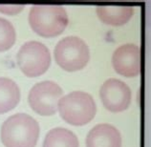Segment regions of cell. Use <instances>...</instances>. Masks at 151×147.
I'll list each match as a JSON object with an SVG mask.
<instances>
[{
	"label": "cell",
	"instance_id": "1",
	"mask_svg": "<svg viewBox=\"0 0 151 147\" xmlns=\"http://www.w3.org/2000/svg\"><path fill=\"white\" fill-rule=\"evenodd\" d=\"M38 137V123L27 114L13 115L1 127V141L6 147H35Z\"/></svg>",
	"mask_w": 151,
	"mask_h": 147
},
{
	"label": "cell",
	"instance_id": "2",
	"mask_svg": "<svg viewBox=\"0 0 151 147\" xmlns=\"http://www.w3.org/2000/svg\"><path fill=\"white\" fill-rule=\"evenodd\" d=\"M29 22L37 34L54 37L65 30L68 25V15L61 6L35 5L30 11Z\"/></svg>",
	"mask_w": 151,
	"mask_h": 147
},
{
	"label": "cell",
	"instance_id": "3",
	"mask_svg": "<svg viewBox=\"0 0 151 147\" xmlns=\"http://www.w3.org/2000/svg\"><path fill=\"white\" fill-rule=\"evenodd\" d=\"M58 110L67 123L74 126H82L94 118L97 106L89 94L75 91L60 98Z\"/></svg>",
	"mask_w": 151,
	"mask_h": 147
},
{
	"label": "cell",
	"instance_id": "4",
	"mask_svg": "<svg viewBox=\"0 0 151 147\" xmlns=\"http://www.w3.org/2000/svg\"><path fill=\"white\" fill-rule=\"evenodd\" d=\"M54 54L58 64L68 72H76L84 68L90 58L88 46L78 37H67L61 39L55 46Z\"/></svg>",
	"mask_w": 151,
	"mask_h": 147
},
{
	"label": "cell",
	"instance_id": "5",
	"mask_svg": "<svg viewBox=\"0 0 151 147\" xmlns=\"http://www.w3.org/2000/svg\"><path fill=\"white\" fill-rule=\"evenodd\" d=\"M17 64L27 77H39L48 70L51 64L50 52L40 42L28 41L18 51Z\"/></svg>",
	"mask_w": 151,
	"mask_h": 147
},
{
	"label": "cell",
	"instance_id": "6",
	"mask_svg": "<svg viewBox=\"0 0 151 147\" xmlns=\"http://www.w3.org/2000/svg\"><path fill=\"white\" fill-rule=\"evenodd\" d=\"M62 95L63 91L57 83L42 81L31 89L28 101L31 108L38 115L53 116L58 111V104Z\"/></svg>",
	"mask_w": 151,
	"mask_h": 147
},
{
	"label": "cell",
	"instance_id": "7",
	"mask_svg": "<svg viewBox=\"0 0 151 147\" xmlns=\"http://www.w3.org/2000/svg\"><path fill=\"white\" fill-rule=\"evenodd\" d=\"M100 96L105 108L114 113L126 110L132 98L128 85L116 78H110L103 83L100 90Z\"/></svg>",
	"mask_w": 151,
	"mask_h": 147
},
{
	"label": "cell",
	"instance_id": "8",
	"mask_svg": "<svg viewBox=\"0 0 151 147\" xmlns=\"http://www.w3.org/2000/svg\"><path fill=\"white\" fill-rule=\"evenodd\" d=\"M112 64L115 71L126 77L141 73V48L135 44H124L114 52Z\"/></svg>",
	"mask_w": 151,
	"mask_h": 147
},
{
	"label": "cell",
	"instance_id": "9",
	"mask_svg": "<svg viewBox=\"0 0 151 147\" xmlns=\"http://www.w3.org/2000/svg\"><path fill=\"white\" fill-rule=\"evenodd\" d=\"M87 147H122V136L119 130L110 124H99L89 132Z\"/></svg>",
	"mask_w": 151,
	"mask_h": 147
},
{
	"label": "cell",
	"instance_id": "10",
	"mask_svg": "<svg viewBox=\"0 0 151 147\" xmlns=\"http://www.w3.org/2000/svg\"><path fill=\"white\" fill-rule=\"evenodd\" d=\"M97 14L105 24L121 26L129 21L134 14V8L130 6H98Z\"/></svg>",
	"mask_w": 151,
	"mask_h": 147
},
{
	"label": "cell",
	"instance_id": "11",
	"mask_svg": "<svg viewBox=\"0 0 151 147\" xmlns=\"http://www.w3.org/2000/svg\"><path fill=\"white\" fill-rule=\"evenodd\" d=\"M20 100V91L14 80L0 77V114L13 110Z\"/></svg>",
	"mask_w": 151,
	"mask_h": 147
},
{
	"label": "cell",
	"instance_id": "12",
	"mask_svg": "<svg viewBox=\"0 0 151 147\" xmlns=\"http://www.w3.org/2000/svg\"><path fill=\"white\" fill-rule=\"evenodd\" d=\"M77 136L65 128H55L47 133L43 147H78Z\"/></svg>",
	"mask_w": 151,
	"mask_h": 147
},
{
	"label": "cell",
	"instance_id": "13",
	"mask_svg": "<svg viewBox=\"0 0 151 147\" xmlns=\"http://www.w3.org/2000/svg\"><path fill=\"white\" fill-rule=\"evenodd\" d=\"M17 34L13 24L5 18L0 17V52L9 50L14 44Z\"/></svg>",
	"mask_w": 151,
	"mask_h": 147
},
{
	"label": "cell",
	"instance_id": "14",
	"mask_svg": "<svg viewBox=\"0 0 151 147\" xmlns=\"http://www.w3.org/2000/svg\"><path fill=\"white\" fill-rule=\"evenodd\" d=\"M24 6L22 5H0V11L7 14H14L19 13Z\"/></svg>",
	"mask_w": 151,
	"mask_h": 147
}]
</instances>
